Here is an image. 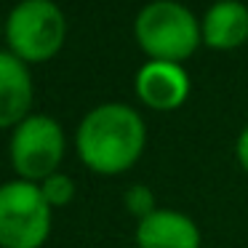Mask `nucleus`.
I'll return each instance as SVG.
<instances>
[{
  "instance_id": "1",
  "label": "nucleus",
  "mask_w": 248,
  "mask_h": 248,
  "mask_svg": "<svg viewBox=\"0 0 248 248\" xmlns=\"http://www.w3.org/2000/svg\"><path fill=\"white\" fill-rule=\"evenodd\" d=\"M147 141L144 120L134 107L107 102L86 112L75 134L78 157L102 176L123 173L141 157Z\"/></svg>"
},
{
  "instance_id": "2",
  "label": "nucleus",
  "mask_w": 248,
  "mask_h": 248,
  "mask_svg": "<svg viewBox=\"0 0 248 248\" xmlns=\"http://www.w3.org/2000/svg\"><path fill=\"white\" fill-rule=\"evenodd\" d=\"M134 38L152 62L182 64L203 43V30L187 6L176 0H152L136 14Z\"/></svg>"
},
{
  "instance_id": "3",
  "label": "nucleus",
  "mask_w": 248,
  "mask_h": 248,
  "mask_svg": "<svg viewBox=\"0 0 248 248\" xmlns=\"http://www.w3.org/2000/svg\"><path fill=\"white\" fill-rule=\"evenodd\" d=\"M8 51L24 64L54 59L67 40V19L54 0H19L3 24Z\"/></svg>"
},
{
  "instance_id": "4",
  "label": "nucleus",
  "mask_w": 248,
  "mask_h": 248,
  "mask_svg": "<svg viewBox=\"0 0 248 248\" xmlns=\"http://www.w3.org/2000/svg\"><path fill=\"white\" fill-rule=\"evenodd\" d=\"M51 211L35 182L0 184V248H43L51 235Z\"/></svg>"
},
{
  "instance_id": "5",
  "label": "nucleus",
  "mask_w": 248,
  "mask_h": 248,
  "mask_svg": "<svg viewBox=\"0 0 248 248\" xmlns=\"http://www.w3.org/2000/svg\"><path fill=\"white\" fill-rule=\"evenodd\" d=\"M64 131L51 115H27L8 139V157L24 182L40 184L56 173L64 157Z\"/></svg>"
},
{
  "instance_id": "6",
  "label": "nucleus",
  "mask_w": 248,
  "mask_h": 248,
  "mask_svg": "<svg viewBox=\"0 0 248 248\" xmlns=\"http://www.w3.org/2000/svg\"><path fill=\"white\" fill-rule=\"evenodd\" d=\"M136 96L157 112L179 109L189 96V78L182 64L173 62H147L136 72Z\"/></svg>"
},
{
  "instance_id": "7",
  "label": "nucleus",
  "mask_w": 248,
  "mask_h": 248,
  "mask_svg": "<svg viewBox=\"0 0 248 248\" xmlns=\"http://www.w3.org/2000/svg\"><path fill=\"white\" fill-rule=\"evenodd\" d=\"M136 248H200V230L182 211L157 208L136 221Z\"/></svg>"
},
{
  "instance_id": "8",
  "label": "nucleus",
  "mask_w": 248,
  "mask_h": 248,
  "mask_svg": "<svg viewBox=\"0 0 248 248\" xmlns=\"http://www.w3.org/2000/svg\"><path fill=\"white\" fill-rule=\"evenodd\" d=\"M32 107V78L27 64L11 54L0 51V128H16Z\"/></svg>"
},
{
  "instance_id": "9",
  "label": "nucleus",
  "mask_w": 248,
  "mask_h": 248,
  "mask_svg": "<svg viewBox=\"0 0 248 248\" xmlns=\"http://www.w3.org/2000/svg\"><path fill=\"white\" fill-rule=\"evenodd\" d=\"M200 30H203V43L208 48H240L248 40V6L240 0H216L205 11Z\"/></svg>"
},
{
  "instance_id": "10",
  "label": "nucleus",
  "mask_w": 248,
  "mask_h": 248,
  "mask_svg": "<svg viewBox=\"0 0 248 248\" xmlns=\"http://www.w3.org/2000/svg\"><path fill=\"white\" fill-rule=\"evenodd\" d=\"M38 187H40V192H43L46 203H48L51 208H64V205L75 198V184H72V179L67 176V173H59V171L51 173L48 179H43Z\"/></svg>"
},
{
  "instance_id": "11",
  "label": "nucleus",
  "mask_w": 248,
  "mask_h": 248,
  "mask_svg": "<svg viewBox=\"0 0 248 248\" xmlns=\"http://www.w3.org/2000/svg\"><path fill=\"white\" fill-rule=\"evenodd\" d=\"M123 200H125V211H128L136 221L147 219L150 214H155V211H157L155 195H152V189L147 187V184H131V187L125 189Z\"/></svg>"
},
{
  "instance_id": "12",
  "label": "nucleus",
  "mask_w": 248,
  "mask_h": 248,
  "mask_svg": "<svg viewBox=\"0 0 248 248\" xmlns=\"http://www.w3.org/2000/svg\"><path fill=\"white\" fill-rule=\"evenodd\" d=\"M235 157L243 166V171L248 173V125L240 131V136H237V141H235Z\"/></svg>"
},
{
  "instance_id": "13",
  "label": "nucleus",
  "mask_w": 248,
  "mask_h": 248,
  "mask_svg": "<svg viewBox=\"0 0 248 248\" xmlns=\"http://www.w3.org/2000/svg\"><path fill=\"white\" fill-rule=\"evenodd\" d=\"M3 24H6V22H3V19H0V32H3Z\"/></svg>"
}]
</instances>
